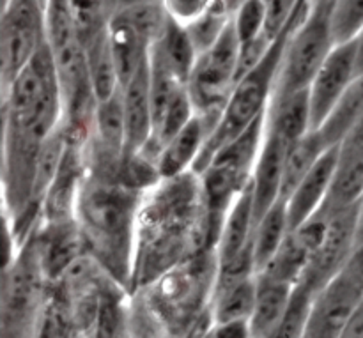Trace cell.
<instances>
[{"label": "cell", "mask_w": 363, "mask_h": 338, "mask_svg": "<svg viewBox=\"0 0 363 338\" xmlns=\"http://www.w3.org/2000/svg\"><path fill=\"white\" fill-rule=\"evenodd\" d=\"M363 30V0H332V32L335 45L357 39Z\"/></svg>", "instance_id": "obj_33"}, {"label": "cell", "mask_w": 363, "mask_h": 338, "mask_svg": "<svg viewBox=\"0 0 363 338\" xmlns=\"http://www.w3.org/2000/svg\"><path fill=\"white\" fill-rule=\"evenodd\" d=\"M300 0H266L268 18H266V34L277 39L289 23Z\"/></svg>", "instance_id": "obj_36"}, {"label": "cell", "mask_w": 363, "mask_h": 338, "mask_svg": "<svg viewBox=\"0 0 363 338\" xmlns=\"http://www.w3.org/2000/svg\"><path fill=\"white\" fill-rule=\"evenodd\" d=\"M344 269H347V271H350L354 278L360 280V282L363 283V241L354 247L353 254H351V257L347 259Z\"/></svg>", "instance_id": "obj_40"}, {"label": "cell", "mask_w": 363, "mask_h": 338, "mask_svg": "<svg viewBox=\"0 0 363 338\" xmlns=\"http://www.w3.org/2000/svg\"><path fill=\"white\" fill-rule=\"evenodd\" d=\"M87 145L103 152V154L124 159V151H126V113H124L123 87L117 89L106 99L98 101L92 133L89 137Z\"/></svg>", "instance_id": "obj_21"}, {"label": "cell", "mask_w": 363, "mask_h": 338, "mask_svg": "<svg viewBox=\"0 0 363 338\" xmlns=\"http://www.w3.org/2000/svg\"><path fill=\"white\" fill-rule=\"evenodd\" d=\"M257 275L216 273L211 301L213 325L229 321H248L254 310Z\"/></svg>", "instance_id": "obj_18"}, {"label": "cell", "mask_w": 363, "mask_h": 338, "mask_svg": "<svg viewBox=\"0 0 363 338\" xmlns=\"http://www.w3.org/2000/svg\"><path fill=\"white\" fill-rule=\"evenodd\" d=\"M121 165L123 162L87 154V172L78 193L74 220L85 252L130 291L135 230L144 191L130 186L121 177Z\"/></svg>", "instance_id": "obj_2"}, {"label": "cell", "mask_w": 363, "mask_h": 338, "mask_svg": "<svg viewBox=\"0 0 363 338\" xmlns=\"http://www.w3.org/2000/svg\"><path fill=\"white\" fill-rule=\"evenodd\" d=\"M342 338H363V298L347 321Z\"/></svg>", "instance_id": "obj_39"}, {"label": "cell", "mask_w": 363, "mask_h": 338, "mask_svg": "<svg viewBox=\"0 0 363 338\" xmlns=\"http://www.w3.org/2000/svg\"><path fill=\"white\" fill-rule=\"evenodd\" d=\"M162 4L174 23L188 27L208 9L211 0H162Z\"/></svg>", "instance_id": "obj_37"}, {"label": "cell", "mask_w": 363, "mask_h": 338, "mask_svg": "<svg viewBox=\"0 0 363 338\" xmlns=\"http://www.w3.org/2000/svg\"><path fill=\"white\" fill-rule=\"evenodd\" d=\"M339 149L340 145L326 149L318 163L312 167L311 172L300 181L293 193L286 198L291 230L303 225L325 205L330 188H332L333 174H335L337 159H339Z\"/></svg>", "instance_id": "obj_14"}, {"label": "cell", "mask_w": 363, "mask_h": 338, "mask_svg": "<svg viewBox=\"0 0 363 338\" xmlns=\"http://www.w3.org/2000/svg\"><path fill=\"white\" fill-rule=\"evenodd\" d=\"M328 149L326 142L323 140L319 130H311L300 140L293 142L287 147L286 162H284V179H282V198L286 201L300 181L311 172L312 167L318 163L323 152Z\"/></svg>", "instance_id": "obj_27"}, {"label": "cell", "mask_w": 363, "mask_h": 338, "mask_svg": "<svg viewBox=\"0 0 363 338\" xmlns=\"http://www.w3.org/2000/svg\"><path fill=\"white\" fill-rule=\"evenodd\" d=\"M264 133L266 113L259 117L240 137L223 145L213 156L209 165L199 174L215 248L230 205L234 204L238 195L250 184Z\"/></svg>", "instance_id": "obj_5"}, {"label": "cell", "mask_w": 363, "mask_h": 338, "mask_svg": "<svg viewBox=\"0 0 363 338\" xmlns=\"http://www.w3.org/2000/svg\"><path fill=\"white\" fill-rule=\"evenodd\" d=\"M333 48L332 0H318L307 20L296 30L291 28L273 94L308 89Z\"/></svg>", "instance_id": "obj_7"}, {"label": "cell", "mask_w": 363, "mask_h": 338, "mask_svg": "<svg viewBox=\"0 0 363 338\" xmlns=\"http://www.w3.org/2000/svg\"><path fill=\"white\" fill-rule=\"evenodd\" d=\"M354 43H357V67H358V74H362L363 73V30L357 35Z\"/></svg>", "instance_id": "obj_42"}, {"label": "cell", "mask_w": 363, "mask_h": 338, "mask_svg": "<svg viewBox=\"0 0 363 338\" xmlns=\"http://www.w3.org/2000/svg\"><path fill=\"white\" fill-rule=\"evenodd\" d=\"M340 145H351V147H363V116L354 124L353 130L350 131L344 142Z\"/></svg>", "instance_id": "obj_41"}, {"label": "cell", "mask_w": 363, "mask_h": 338, "mask_svg": "<svg viewBox=\"0 0 363 338\" xmlns=\"http://www.w3.org/2000/svg\"><path fill=\"white\" fill-rule=\"evenodd\" d=\"M209 248L215 243L201 176L188 170L160 179L144 191L138 209L131 294Z\"/></svg>", "instance_id": "obj_1"}, {"label": "cell", "mask_w": 363, "mask_h": 338, "mask_svg": "<svg viewBox=\"0 0 363 338\" xmlns=\"http://www.w3.org/2000/svg\"><path fill=\"white\" fill-rule=\"evenodd\" d=\"M312 254H314V247L311 241L305 237L301 230L294 229L286 237L275 257L259 273H266V275L284 280V282L296 283L303 276Z\"/></svg>", "instance_id": "obj_28"}, {"label": "cell", "mask_w": 363, "mask_h": 338, "mask_svg": "<svg viewBox=\"0 0 363 338\" xmlns=\"http://www.w3.org/2000/svg\"><path fill=\"white\" fill-rule=\"evenodd\" d=\"M255 225H257V220H255L254 191H252L250 181V184L238 195L223 220L215 248L218 268L238 261L243 255L252 254Z\"/></svg>", "instance_id": "obj_15"}, {"label": "cell", "mask_w": 363, "mask_h": 338, "mask_svg": "<svg viewBox=\"0 0 363 338\" xmlns=\"http://www.w3.org/2000/svg\"><path fill=\"white\" fill-rule=\"evenodd\" d=\"M215 124L206 119L201 113H195L194 119L174 135L169 142L160 147L156 165L162 179L181 176L194 169L209 133L213 131Z\"/></svg>", "instance_id": "obj_17"}, {"label": "cell", "mask_w": 363, "mask_h": 338, "mask_svg": "<svg viewBox=\"0 0 363 338\" xmlns=\"http://www.w3.org/2000/svg\"><path fill=\"white\" fill-rule=\"evenodd\" d=\"M287 147L289 145L282 138L266 131L257 162H255L254 174H252V191H254V208L257 222L273 204L282 198L284 162H286Z\"/></svg>", "instance_id": "obj_16"}, {"label": "cell", "mask_w": 363, "mask_h": 338, "mask_svg": "<svg viewBox=\"0 0 363 338\" xmlns=\"http://www.w3.org/2000/svg\"><path fill=\"white\" fill-rule=\"evenodd\" d=\"M151 48H155L163 57V60L169 64V67L176 74L177 80L186 84L199 57L197 48L191 43L186 28L170 20L165 34L158 41L152 43Z\"/></svg>", "instance_id": "obj_29"}, {"label": "cell", "mask_w": 363, "mask_h": 338, "mask_svg": "<svg viewBox=\"0 0 363 338\" xmlns=\"http://www.w3.org/2000/svg\"><path fill=\"white\" fill-rule=\"evenodd\" d=\"M312 130L308 89L273 94L266 110V131L282 138L287 145L300 140Z\"/></svg>", "instance_id": "obj_19"}, {"label": "cell", "mask_w": 363, "mask_h": 338, "mask_svg": "<svg viewBox=\"0 0 363 338\" xmlns=\"http://www.w3.org/2000/svg\"><path fill=\"white\" fill-rule=\"evenodd\" d=\"M230 20H233V13L227 7V4L223 0H211L208 9L194 23L184 28H186L197 52L202 53L218 41L220 35L229 27Z\"/></svg>", "instance_id": "obj_30"}, {"label": "cell", "mask_w": 363, "mask_h": 338, "mask_svg": "<svg viewBox=\"0 0 363 338\" xmlns=\"http://www.w3.org/2000/svg\"><path fill=\"white\" fill-rule=\"evenodd\" d=\"M363 241V198L358 204V211H357V244Z\"/></svg>", "instance_id": "obj_43"}, {"label": "cell", "mask_w": 363, "mask_h": 338, "mask_svg": "<svg viewBox=\"0 0 363 338\" xmlns=\"http://www.w3.org/2000/svg\"><path fill=\"white\" fill-rule=\"evenodd\" d=\"M7 2H11V0H4V4H7Z\"/></svg>", "instance_id": "obj_45"}, {"label": "cell", "mask_w": 363, "mask_h": 338, "mask_svg": "<svg viewBox=\"0 0 363 338\" xmlns=\"http://www.w3.org/2000/svg\"><path fill=\"white\" fill-rule=\"evenodd\" d=\"M240 39L233 20L218 41L199 53L194 71L186 81L195 112L204 116L216 126L230 92L236 85Z\"/></svg>", "instance_id": "obj_8"}, {"label": "cell", "mask_w": 363, "mask_h": 338, "mask_svg": "<svg viewBox=\"0 0 363 338\" xmlns=\"http://www.w3.org/2000/svg\"><path fill=\"white\" fill-rule=\"evenodd\" d=\"M294 283L273 278L266 273H257L255 303L248 325L255 338H275L280 328Z\"/></svg>", "instance_id": "obj_20"}, {"label": "cell", "mask_w": 363, "mask_h": 338, "mask_svg": "<svg viewBox=\"0 0 363 338\" xmlns=\"http://www.w3.org/2000/svg\"><path fill=\"white\" fill-rule=\"evenodd\" d=\"M318 291L308 286L303 280H298L291 293L289 303H287L286 314H284L280 328L275 338H300L305 337L308 319H311L312 303Z\"/></svg>", "instance_id": "obj_31"}, {"label": "cell", "mask_w": 363, "mask_h": 338, "mask_svg": "<svg viewBox=\"0 0 363 338\" xmlns=\"http://www.w3.org/2000/svg\"><path fill=\"white\" fill-rule=\"evenodd\" d=\"M84 53L92 91L98 101H101L121 87L116 59H113L112 45H110L108 27L103 28L84 46Z\"/></svg>", "instance_id": "obj_25"}, {"label": "cell", "mask_w": 363, "mask_h": 338, "mask_svg": "<svg viewBox=\"0 0 363 338\" xmlns=\"http://www.w3.org/2000/svg\"><path fill=\"white\" fill-rule=\"evenodd\" d=\"M363 198V147L340 145L332 188L323 208L342 211L354 208Z\"/></svg>", "instance_id": "obj_22"}, {"label": "cell", "mask_w": 363, "mask_h": 338, "mask_svg": "<svg viewBox=\"0 0 363 338\" xmlns=\"http://www.w3.org/2000/svg\"><path fill=\"white\" fill-rule=\"evenodd\" d=\"M363 298V283L347 269H340L318 291L305 337L342 338L347 321Z\"/></svg>", "instance_id": "obj_10"}, {"label": "cell", "mask_w": 363, "mask_h": 338, "mask_svg": "<svg viewBox=\"0 0 363 338\" xmlns=\"http://www.w3.org/2000/svg\"><path fill=\"white\" fill-rule=\"evenodd\" d=\"M119 11L126 14L128 20L135 25V28L140 32L142 38L149 43V46L165 34L170 23V18L163 7L162 0H144V2L123 7Z\"/></svg>", "instance_id": "obj_32"}, {"label": "cell", "mask_w": 363, "mask_h": 338, "mask_svg": "<svg viewBox=\"0 0 363 338\" xmlns=\"http://www.w3.org/2000/svg\"><path fill=\"white\" fill-rule=\"evenodd\" d=\"M45 41V7L41 0H11L4 4L0 23L2 89L34 59Z\"/></svg>", "instance_id": "obj_9"}, {"label": "cell", "mask_w": 363, "mask_h": 338, "mask_svg": "<svg viewBox=\"0 0 363 338\" xmlns=\"http://www.w3.org/2000/svg\"><path fill=\"white\" fill-rule=\"evenodd\" d=\"M275 39L269 38L268 34H261L257 38L250 39V41L240 43V55H238V71H236V81L241 80L245 74L250 73L254 67L264 60L268 52L272 50V45Z\"/></svg>", "instance_id": "obj_35"}, {"label": "cell", "mask_w": 363, "mask_h": 338, "mask_svg": "<svg viewBox=\"0 0 363 338\" xmlns=\"http://www.w3.org/2000/svg\"><path fill=\"white\" fill-rule=\"evenodd\" d=\"M223 2L227 4V7H229V9H230V13H234V11H236L238 7H240L241 4L245 2V0H223Z\"/></svg>", "instance_id": "obj_44"}, {"label": "cell", "mask_w": 363, "mask_h": 338, "mask_svg": "<svg viewBox=\"0 0 363 338\" xmlns=\"http://www.w3.org/2000/svg\"><path fill=\"white\" fill-rule=\"evenodd\" d=\"M108 38L116 59L119 84L121 87H124L149 55L151 46L128 20L126 14L119 9L113 11L108 21Z\"/></svg>", "instance_id": "obj_23"}, {"label": "cell", "mask_w": 363, "mask_h": 338, "mask_svg": "<svg viewBox=\"0 0 363 338\" xmlns=\"http://www.w3.org/2000/svg\"><path fill=\"white\" fill-rule=\"evenodd\" d=\"M266 0H245L233 13V25L240 43L250 41L266 32Z\"/></svg>", "instance_id": "obj_34"}, {"label": "cell", "mask_w": 363, "mask_h": 338, "mask_svg": "<svg viewBox=\"0 0 363 338\" xmlns=\"http://www.w3.org/2000/svg\"><path fill=\"white\" fill-rule=\"evenodd\" d=\"M357 77V43L335 45L308 85L312 130H318L325 123L340 96Z\"/></svg>", "instance_id": "obj_12"}, {"label": "cell", "mask_w": 363, "mask_h": 338, "mask_svg": "<svg viewBox=\"0 0 363 338\" xmlns=\"http://www.w3.org/2000/svg\"><path fill=\"white\" fill-rule=\"evenodd\" d=\"M363 116V73L358 74L350 87L344 91L337 105L326 117L325 123L318 128L321 133L323 140L326 142L328 147L340 145L344 138L350 135L354 124Z\"/></svg>", "instance_id": "obj_26"}, {"label": "cell", "mask_w": 363, "mask_h": 338, "mask_svg": "<svg viewBox=\"0 0 363 338\" xmlns=\"http://www.w3.org/2000/svg\"><path fill=\"white\" fill-rule=\"evenodd\" d=\"M289 32L291 27L284 28L282 34L273 41L272 50L264 57V60L257 67H254L250 73L245 74L241 80L236 81L218 123L209 133L208 140H206L204 147H202L201 154H199L197 162L191 169L195 174H201L223 145L240 137L259 117L266 113L269 99L275 91L277 74H279Z\"/></svg>", "instance_id": "obj_4"}, {"label": "cell", "mask_w": 363, "mask_h": 338, "mask_svg": "<svg viewBox=\"0 0 363 338\" xmlns=\"http://www.w3.org/2000/svg\"><path fill=\"white\" fill-rule=\"evenodd\" d=\"M208 337L215 338H248L252 337L248 321H229L213 325L208 332Z\"/></svg>", "instance_id": "obj_38"}, {"label": "cell", "mask_w": 363, "mask_h": 338, "mask_svg": "<svg viewBox=\"0 0 363 338\" xmlns=\"http://www.w3.org/2000/svg\"><path fill=\"white\" fill-rule=\"evenodd\" d=\"M289 232L291 227L289 216H287V204L284 198H280L259 218L257 225H255L254 241H252L255 271H262L268 266V262L275 257Z\"/></svg>", "instance_id": "obj_24"}, {"label": "cell", "mask_w": 363, "mask_h": 338, "mask_svg": "<svg viewBox=\"0 0 363 338\" xmlns=\"http://www.w3.org/2000/svg\"><path fill=\"white\" fill-rule=\"evenodd\" d=\"M216 273V250L209 248L174 266L133 294L149 308L167 335H195L199 329H206L208 335L213 326L211 301Z\"/></svg>", "instance_id": "obj_3"}, {"label": "cell", "mask_w": 363, "mask_h": 338, "mask_svg": "<svg viewBox=\"0 0 363 338\" xmlns=\"http://www.w3.org/2000/svg\"><path fill=\"white\" fill-rule=\"evenodd\" d=\"M357 211L358 205L342 211H328V225L321 244L315 248L303 276L300 278L315 291L332 280L353 254L357 247Z\"/></svg>", "instance_id": "obj_11"}, {"label": "cell", "mask_w": 363, "mask_h": 338, "mask_svg": "<svg viewBox=\"0 0 363 338\" xmlns=\"http://www.w3.org/2000/svg\"><path fill=\"white\" fill-rule=\"evenodd\" d=\"M126 113V151L124 156L144 151L155 138V117L151 99V69L149 55L123 87Z\"/></svg>", "instance_id": "obj_13"}, {"label": "cell", "mask_w": 363, "mask_h": 338, "mask_svg": "<svg viewBox=\"0 0 363 338\" xmlns=\"http://www.w3.org/2000/svg\"><path fill=\"white\" fill-rule=\"evenodd\" d=\"M50 280L43 269L34 236L14 252L4 266L2 278V326L4 337H25L38 333L43 305Z\"/></svg>", "instance_id": "obj_6"}]
</instances>
